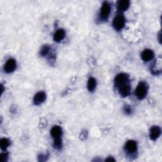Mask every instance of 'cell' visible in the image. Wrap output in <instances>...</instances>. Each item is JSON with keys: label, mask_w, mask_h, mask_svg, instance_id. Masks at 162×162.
Masks as SVG:
<instances>
[{"label": "cell", "mask_w": 162, "mask_h": 162, "mask_svg": "<svg viewBox=\"0 0 162 162\" xmlns=\"http://www.w3.org/2000/svg\"><path fill=\"white\" fill-rule=\"evenodd\" d=\"M148 93V87L144 82H140L136 90V94L138 99H144Z\"/></svg>", "instance_id": "6da1fadb"}, {"label": "cell", "mask_w": 162, "mask_h": 162, "mask_svg": "<svg viewBox=\"0 0 162 162\" xmlns=\"http://www.w3.org/2000/svg\"><path fill=\"white\" fill-rule=\"evenodd\" d=\"M115 84L118 87L129 84V76L126 73H120L117 75L115 79Z\"/></svg>", "instance_id": "7a4b0ae2"}, {"label": "cell", "mask_w": 162, "mask_h": 162, "mask_svg": "<svg viewBox=\"0 0 162 162\" xmlns=\"http://www.w3.org/2000/svg\"><path fill=\"white\" fill-rule=\"evenodd\" d=\"M125 25V19L122 15H119L115 17L113 21V25L117 31H120Z\"/></svg>", "instance_id": "3957f363"}, {"label": "cell", "mask_w": 162, "mask_h": 162, "mask_svg": "<svg viewBox=\"0 0 162 162\" xmlns=\"http://www.w3.org/2000/svg\"><path fill=\"white\" fill-rule=\"evenodd\" d=\"M110 11H111L110 5L107 2H104L103 3V5H102V7H101V11H100L101 17L104 20L107 19L109 17Z\"/></svg>", "instance_id": "277c9868"}, {"label": "cell", "mask_w": 162, "mask_h": 162, "mask_svg": "<svg viewBox=\"0 0 162 162\" xmlns=\"http://www.w3.org/2000/svg\"><path fill=\"white\" fill-rule=\"evenodd\" d=\"M62 134V130L60 127L59 126H54L51 130V135L54 139V141L60 140L61 136Z\"/></svg>", "instance_id": "5b68a950"}, {"label": "cell", "mask_w": 162, "mask_h": 162, "mask_svg": "<svg viewBox=\"0 0 162 162\" xmlns=\"http://www.w3.org/2000/svg\"><path fill=\"white\" fill-rule=\"evenodd\" d=\"M16 65H17L16 61L14 59L10 58L7 62L4 67V70L7 73L13 72L15 70Z\"/></svg>", "instance_id": "8992f818"}, {"label": "cell", "mask_w": 162, "mask_h": 162, "mask_svg": "<svg viewBox=\"0 0 162 162\" xmlns=\"http://www.w3.org/2000/svg\"><path fill=\"white\" fill-rule=\"evenodd\" d=\"M161 135V129L158 126H153L150 129V137L153 141H156Z\"/></svg>", "instance_id": "52a82bcc"}, {"label": "cell", "mask_w": 162, "mask_h": 162, "mask_svg": "<svg viewBox=\"0 0 162 162\" xmlns=\"http://www.w3.org/2000/svg\"><path fill=\"white\" fill-rule=\"evenodd\" d=\"M46 95L45 92H39L34 97V103L36 105H39L45 101Z\"/></svg>", "instance_id": "ba28073f"}, {"label": "cell", "mask_w": 162, "mask_h": 162, "mask_svg": "<svg viewBox=\"0 0 162 162\" xmlns=\"http://www.w3.org/2000/svg\"><path fill=\"white\" fill-rule=\"evenodd\" d=\"M125 150L129 153H133L137 150V143L134 141L130 140L125 144Z\"/></svg>", "instance_id": "9c48e42d"}, {"label": "cell", "mask_w": 162, "mask_h": 162, "mask_svg": "<svg viewBox=\"0 0 162 162\" xmlns=\"http://www.w3.org/2000/svg\"><path fill=\"white\" fill-rule=\"evenodd\" d=\"M141 58L144 62H149L154 58V53L151 50H145L141 54Z\"/></svg>", "instance_id": "30bf717a"}, {"label": "cell", "mask_w": 162, "mask_h": 162, "mask_svg": "<svg viewBox=\"0 0 162 162\" xmlns=\"http://www.w3.org/2000/svg\"><path fill=\"white\" fill-rule=\"evenodd\" d=\"M65 36V33L63 29H62V28L58 29V30H57L55 32V33L54 34V37H53L54 41L57 42H60L64 39Z\"/></svg>", "instance_id": "8fae6325"}, {"label": "cell", "mask_w": 162, "mask_h": 162, "mask_svg": "<svg viewBox=\"0 0 162 162\" xmlns=\"http://www.w3.org/2000/svg\"><path fill=\"white\" fill-rule=\"evenodd\" d=\"M119 91L120 94L122 97H126L128 96L130 92V84H127L125 85L121 86L119 87Z\"/></svg>", "instance_id": "7c38bea8"}, {"label": "cell", "mask_w": 162, "mask_h": 162, "mask_svg": "<svg viewBox=\"0 0 162 162\" xmlns=\"http://www.w3.org/2000/svg\"><path fill=\"white\" fill-rule=\"evenodd\" d=\"M130 6V2L127 0H124V1H119L117 3L118 9L119 11H124L127 10Z\"/></svg>", "instance_id": "4fadbf2b"}, {"label": "cell", "mask_w": 162, "mask_h": 162, "mask_svg": "<svg viewBox=\"0 0 162 162\" xmlns=\"http://www.w3.org/2000/svg\"><path fill=\"white\" fill-rule=\"evenodd\" d=\"M96 87V81L93 77H90L87 82V89L90 92H93Z\"/></svg>", "instance_id": "5bb4252c"}, {"label": "cell", "mask_w": 162, "mask_h": 162, "mask_svg": "<svg viewBox=\"0 0 162 162\" xmlns=\"http://www.w3.org/2000/svg\"><path fill=\"white\" fill-rule=\"evenodd\" d=\"M10 145V142L8 141V139H6V138H3L0 141V146H1V148L3 150H5L8 146Z\"/></svg>", "instance_id": "9a60e30c"}, {"label": "cell", "mask_w": 162, "mask_h": 162, "mask_svg": "<svg viewBox=\"0 0 162 162\" xmlns=\"http://www.w3.org/2000/svg\"><path fill=\"white\" fill-rule=\"evenodd\" d=\"M50 48L48 46V45H45V46H44L41 50V55L42 56H46L50 51Z\"/></svg>", "instance_id": "2e32d148"}, {"label": "cell", "mask_w": 162, "mask_h": 162, "mask_svg": "<svg viewBox=\"0 0 162 162\" xmlns=\"http://www.w3.org/2000/svg\"><path fill=\"white\" fill-rule=\"evenodd\" d=\"M124 111H125V112L127 114H130V113H131V112H132L129 106H127V107H125Z\"/></svg>", "instance_id": "e0dca14e"}, {"label": "cell", "mask_w": 162, "mask_h": 162, "mask_svg": "<svg viewBox=\"0 0 162 162\" xmlns=\"http://www.w3.org/2000/svg\"><path fill=\"white\" fill-rule=\"evenodd\" d=\"M7 157V154H5V153L2 154V157H1L2 161V162H5V158H6Z\"/></svg>", "instance_id": "ac0fdd59"}, {"label": "cell", "mask_w": 162, "mask_h": 162, "mask_svg": "<svg viewBox=\"0 0 162 162\" xmlns=\"http://www.w3.org/2000/svg\"><path fill=\"white\" fill-rule=\"evenodd\" d=\"M106 161H115V160L112 157H109L105 160Z\"/></svg>", "instance_id": "d6986e66"}, {"label": "cell", "mask_w": 162, "mask_h": 162, "mask_svg": "<svg viewBox=\"0 0 162 162\" xmlns=\"http://www.w3.org/2000/svg\"><path fill=\"white\" fill-rule=\"evenodd\" d=\"M160 37H161V33H160V34H159V41H161Z\"/></svg>", "instance_id": "ffe728a7"}, {"label": "cell", "mask_w": 162, "mask_h": 162, "mask_svg": "<svg viewBox=\"0 0 162 162\" xmlns=\"http://www.w3.org/2000/svg\"><path fill=\"white\" fill-rule=\"evenodd\" d=\"M3 85H2V93H3Z\"/></svg>", "instance_id": "44dd1931"}]
</instances>
